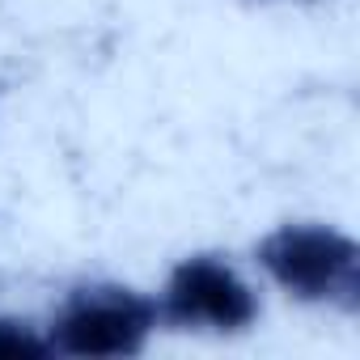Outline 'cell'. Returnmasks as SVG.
Segmentation results:
<instances>
[{
	"label": "cell",
	"mask_w": 360,
	"mask_h": 360,
	"mask_svg": "<svg viewBox=\"0 0 360 360\" xmlns=\"http://www.w3.org/2000/svg\"><path fill=\"white\" fill-rule=\"evenodd\" d=\"M255 255L267 280L292 301L339 309H356L360 301V250L335 225H280Z\"/></svg>",
	"instance_id": "1"
},
{
	"label": "cell",
	"mask_w": 360,
	"mask_h": 360,
	"mask_svg": "<svg viewBox=\"0 0 360 360\" xmlns=\"http://www.w3.org/2000/svg\"><path fill=\"white\" fill-rule=\"evenodd\" d=\"M161 322H174L178 330H208V335H238L259 318V297L242 280L238 267L212 255L183 259L157 297Z\"/></svg>",
	"instance_id": "3"
},
{
	"label": "cell",
	"mask_w": 360,
	"mask_h": 360,
	"mask_svg": "<svg viewBox=\"0 0 360 360\" xmlns=\"http://www.w3.org/2000/svg\"><path fill=\"white\" fill-rule=\"evenodd\" d=\"M157 301L123 288V284H85L77 288L51 318L47 343L51 356H136L157 330Z\"/></svg>",
	"instance_id": "2"
},
{
	"label": "cell",
	"mask_w": 360,
	"mask_h": 360,
	"mask_svg": "<svg viewBox=\"0 0 360 360\" xmlns=\"http://www.w3.org/2000/svg\"><path fill=\"white\" fill-rule=\"evenodd\" d=\"M43 356H51L43 330L18 318H0V360H43Z\"/></svg>",
	"instance_id": "4"
}]
</instances>
